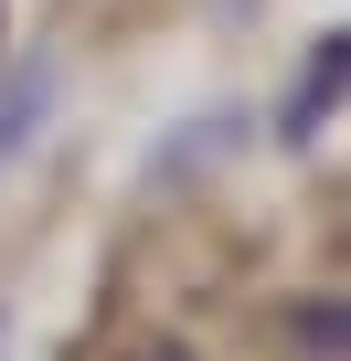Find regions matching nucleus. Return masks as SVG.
<instances>
[{
  "label": "nucleus",
  "mask_w": 351,
  "mask_h": 361,
  "mask_svg": "<svg viewBox=\"0 0 351 361\" xmlns=\"http://www.w3.org/2000/svg\"><path fill=\"white\" fill-rule=\"evenodd\" d=\"M138 361H192V350H170V340H160V350H138Z\"/></svg>",
  "instance_id": "obj_3"
},
{
  "label": "nucleus",
  "mask_w": 351,
  "mask_h": 361,
  "mask_svg": "<svg viewBox=\"0 0 351 361\" xmlns=\"http://www.w3.org/2000/svg\"><path fill=\"white\" fill-rule=\"evenodd\" d=\"M330 117H340V32H319V43H309V75H298V96H287V117H277V128H287V149H309Z\"/></svg>",
  "instance_id": "obj_1"
},
{
  "label": "nucleus",
  "mask_w": 351,
  "mask_h": 361,
  "mask_svg": "<svg viewBox=\"0 0 351 361\" xmlns=\"http://www.w3.org/2000/svg\"><path fill=\"white\" fill-rule=\"evenodd\" d=\"M298 340L330 361V350H340V308H330V298H309V308H298Z\"/></svg>",
  "instance_id": "obj_2"
}]
</instances>
